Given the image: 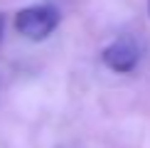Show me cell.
Returning a JSON list of instances; mask_svg holds the SVG:
<instances>
[{"label": "cell", "instance_id": "cell-3", "mask_svg": "<svg viewBox=\"0 0 150 148\" xmlns=\"http://www.w3.org/2000/svg\"><path fill=\"white\" fill-rule=\"evenodd\" d=\"M3 30H5V17L0 15V37H3Z\"/></svg>", "mask_w": 150, "mask_h": 148}, {"label": "cell", "instance_id": "cell-2", "mask_svg": "<svg viewBox=\"0 0 150 148\" xmlns=\"http://www.w3.org/2000/svg\"><path fill=\"white\" fill-rule=\"evenodd\" d=\"M140 54H143V49L138 45V40L130 35H123L113 45H108L103 49V64L118 74H128L140 62Z\"/></svg>", "mask_w": 150, "mask_h": 148}, {"label": "cell", "instance_id": "cell-1", "mask_svg": "<svg viewBox=\"0 0 150 148\" xmlns=\"http://www.w3.org/2000/svg\"><path fill=\"white\" fill-rule=\"evenodd\" d=\"M62 20L59 10L52 5H32V8H25L17 12L15 17V30L27 40H47L49 35L57 30V25Z\"/></svg>", "mask_w": 150, "mask_h": 148}, {"label": "cell", "instance_id": "cell-4", "mask_svg": "<svg viewBox=\"0 0 150 148\" xmlns=\"http://www.w3.org/2000/svg\"><path fill=\"white\" fill-rule=\"evenodd\" d=\"M148 12H150V0H148Z\"/></svg>", "mask_w": 150, "mask_h": 148}]
</instances>
